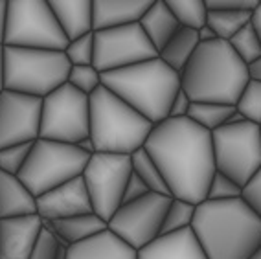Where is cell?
I'll return each mask as SVG.
<instances>
[{
	"label": "cell",
	"instance_id": "cell-1",
	"mask_svg": "<svg viewBox=\"0 0 261 259\" xmlns=\"http://www.w3.org/2000/svg\"><path fill=\"white\" fill-rule=\"evenodd\" d=\"M144 149L159 166L173 199L201 204L215 175L212 133L190 118H168L153 127Z\"/></svg>",
	"mask_w": 261,
	"mask_h": 259
},
{
	"label": "cell",
	"instance_id": "cell-2",
	"mask_svg": "<svg viewBox=\"0 0 261 259\" xmlns=\"http://www.w3.org/2000/svg\"><path fill=\"white\" fill-rule=\"evenodd\" d=\"M191 230L208 259H248L261 245V217L243 197L197 204Z\"/></svg>",
	"mask_w": 261,
	"mask_h": 259
},
{
	"label": "cell",
	"instance_id": "cell-3",
	"mask_svg": "<svg viewBox=\"0 0 261 259\" xmlns=\"http://www.w3.org/2000/svg\"><path fill=\"white\" fill-rule=\"evenodd\" d=\"M248 81L247 65L233 54L228 42L219 39L199 44L180 72V88L193 103L236 107Z\"/></svg>",
	"mask_w": 261,
	"mask_h": 259
},
{
	"label": "cell",
	"instance_id": "cell-4",
	"mask_svg": "<svg viewBox=\"0 0 261 259\" xmlns=\"http://www.w3.org/2000/svg\"><path fill=\"white\" fill-rule=\"evenodd\" d=\"M101 85L153 125L169 118V107L180 90V74L160 57L101 74Z\"/></svg>",
	"mask_w": 261,
	"mask_h": 259
},
{
	"label": "cell",
	"instance_id": "cell-5",
	"mask_svg": "<svg viewBox=\"0 0 261 259\" xmlns=\"http://www.w3.org/2000/svg\"><path fill=\"white\" fill-rule=\"evenodd\" d=\"M90 97V138L98 153L130 157L145 145L154 125L101 87Z\"/></svg>",
	"mask_w": 261,
	"mask_h": 259
},
{
	"label": "cell",
	"instance_id": "cell-6",
	"mask_svg": "<svg viewBox=\"0 0 261 259\" xmlns=\"http://www.w3.org/2000/svg\"><path fill=\"white\" fill-rule=\"evenodd\" d=\"M70 63L63 51L4 46L2 77L4 90L32 97H46L66 83Z\"/></svg>",
	"mask_w": 261,
	"mask_h": 259
},
{
	"label": "cell",
	"instance_id": "cell-7",
	"mask_svg": "<svg viewBox=\"0 0 261 259\" xmlns=\"http://www.w3.org/2000/svg\"><path fill=\"white\" fill-rule=\"evenodd\" d=\"M90 154L77 145L59 144L50 140H35L30 157L20 169L19 178L37 199L57 186L83 175Z\"/></svg>",
	"mask_w": 261,
	"mask_h": 259
},
{
	"label": "cell",
	"instance_id": "cell-8",
	"mask_svg": "<svg viewBox=\"0 0 261 259\" xmlns=\"http://www.w3.org/2000/svg\"><path fill=\"white\" fill-rule=\"evenodd\" d=\"M2 46L65 51L68 39L59 28L48 0H8Z\"/></svg>",
	"mask_w": 261,
	"mask_h": 259
},
{
	"label": "cell",
	"instance_id": "cell-9",
	"mask_svg": "<svg viewBox=\"0 0 261 259\" xmlns=\"http://www.w3.org/2000/svg\"><path fill=\"white\" fill-rule=\"evenodd\" d=\"M212 142L215 171L245 188L261 169V127L252 121L223 125L212 133Z\"/></svg>",
	"mask_w": 261,
	"mask_h": 259
},
{
	"label": "cell",
	"instance_id": "cell-10",
	"mask_svg": "<svg viewBox=\"0 0 261 259\" xmlns=\"http://www.w3.org/2000/svg\"><path fill=\"white\" fill-rule=\"evenodd\" d=\"M90 136V97L68 83L42 97L39 138L77 145Z\"/></svg>",
	"mask_w": 261,
	"mask_h": 259
},
{
	"label": "cell",
	"instance_id": "cell-11",
	"mask_svg": "<svg viewBox=\"0 0 261 259\" xmlns=\"http://www.w3.org/2000/svg\"><path fill=\"white\" fill-rule=\"evenodd\" d=\"M133 175L130 157L112 153H94L83 171L92 212L105 222L121 206L127 180Z\"/></svg>",
	"mask_w": 261,
	"mask_h": 259
},
{
	"label": "cell",
	"instance_id": "cell-12",
	"mask_svg": "<svg viewBox=\"0 0 261 259\" xmlns=\"http://www.w3.org/2000/svg\"><path fill=\"white\" fill-rule=\"evenodd\" d=\"M171 197L160 193H147L142 199L121 204L109 219L107 228L136 252L160 237L164 217Z\"/></svg>",
	"mask_w": 261,
	"mask_h": 259
},
{
	"label": "cell",
	"instance_id": "cell-13",
	"mask_svg": "<svg viewBox=\"0 0 261 259\" xmlns=\"http://www.w3.org/2000/svg\"><path fill=\"white\" fill-rule=\"evenodd\" d=\"M159 57L140 24L94 32V68L99 74Z\"/></svg>",
	"mask_w": 261,
	"mask_h": 259
},
{
	"label": "cell",
	"instance_id": "cell-14",
	"mask_svg": "<svg viewBox=\"0 0 261 259\" xmlns=\"http://www.w3.org/2000/svg\"><path fill=\"white\" fill-rule=\"evenodd\" d=\"M42 99L24 94L0 92V149L39 140Z\"/></svg>",
	"mask_w": 261,
	"mask_h": 259
},
{
	"label": "cell",
	"instance_id": "cell-15",
	"mask_svg": "<svg viewBox=\"0 0 261 259\" xmlns=\"http://www.w3.org/2000/svg\"><path fill=\"white\" fill-rule=\"evenodd\" d=\"M85 213H92V202L83 176L65 182L56 190L37 197V215L42 222L61 221Z\"/></svg>",
	"mask_w": 261,
	"mask_h": 259
},
{
	"label": "cell",
	"instance_id": "cell-16",
	"mask_svg": "<svg viewBox=\"0 0 261 259\" xmlns=\"http://www.w3.org/2000/svg\"><path fill=\"white\" fill-rule=\"evenodd\" d=\"M42 226L37 213L0 221V259H30Z\"/></svg>",
	"mask_w": 261,
	"mask_h": 259
},
{
	"label": "cell",
	"instance_id": "cell-17",
	"mask_svg": "<svg viewBox=\"0 0 261 259\" xmlns=\"http://www.w3.org/2000/svg\"><path fill=\"white\" fill-rule=\"evenodd\" d=\"M153 0H92L94 32L138 24Z\"/></svg>",
	"mask_w": 261,
	"mask_h": 259
},
{
	"label": "cell",
	"instance_id": "cell-18",
	"mask_svg": "<svg viewBox=\"0 0 261 259\" xmlns=\"http://www.w3.org/2000/svg\"><path fill=\"white\" fill-rule=\"evenodd\" d=\"M138 259H208L191 228L160 236L138 250Z\"/></svg>",
	"mask_w": 261,
	"mask_h": 259
},
{
	"label": "cell",
	"instance_id": "cell-19",
	"mask_svg": "<svg viewBox=\"0 0 261 259\" xmlns=\"http://www.w3.org/2000/svg\"><path fill=\"white\" fill-rule=\"evenodd\" d=\"M66 259H138V252L107 228L98 236L68 246Z\"/></svg>",
	"mask_w": 261,
	"mask_h": 259
},
{
	"label": "cell",
	"instance_id": "cell-20",
	"mask_svg": "<svg viewBox=\"0 0 261 259\" xmlns=\"http://www.w3.org/2000/svg\"><path fill=\"white\" fill-rule=\"evenodd\" d=\"M48 4L68 42L94 32L92 0H48Z\"/></svg>",
	"mask_w": 261,
	"mask_h": 259
},
{
	"label": "cell",
	"instance_id": "cell-21",
	"mask_svg": "<svg viewBox=\"0 0 261 259\" xmlns=\"http://www.w3.org/2000/svg\"><path fill=\"white\" fill-rule=\"evenodd\" d=\"M37 213V199L19 176L0 171V221Z\"/></svg>",
	"mask_w": 261,
	"mask_h": 259
},
{
	"label": "cell",
	"instance_id": "cell-22",
	"mask_svg": "<svg viewBox=\"0 0 261 259\" xmlns=\"http://www.w3.org/2000/svg\"><path fill=\"white\" fill-rule=\"evenodd\" d=\"M57 239L66 246L77 245L81 241H87L90 237L98 236L103 230H107V222L96 213H85V215H75V217L61 219V221L44 222Z\"/></svg>",
	"mask_w": 261,
	"mask_h": 259
},
{
	"label": "cell",
	"instance_id": "cell-23",
	"mask_svg": "<svg viewBox=\"0 0 261 259\" xmlns=\"http://www.w3.org/2000/svg\"><path fill=\"white\" fill-rule=\"evenodd\" d=\"M138 24L156 51L162 50L169 39L177 33V30L180 28L177 19L169 11L166 0H153V4L149 6V10L145 11V15Z\"/></svg>",
	"mask_w": 261,
	"mask_h": 259
},
{
	"label": "cell",
	"instance_id": "cell-24",
	"mask_svg": "<svg viewBox=\"0 0 261 259\" xmlns=\"http://www.w3.org/2000/svg\"><path fill=\"white\" fill-rule=\"evenodd\" d=\"M199 33L190 28H178L177 33L168 41V44L159 51V57L175 72L180 74L199 46Z\"/></svg>",
	"mask_w": 261,
	"mask_h": 259
},
{
	"label": "cell",
	"instance_id": "cell-25",
	"mask_svg": "<svg viewBox=\"0 0 261 259\" xmlns=\"http://www.w3.org/2000/svg\"><path fill=\"white\" fill-rule=\"evenodd\" d=\"M130 167H133V173L149 188L151 193H160L171 197V193L168 190V184L164 180L159 166L154 164V160L149 157V153L144 147L130 154Z\"/></svg>",
	"mask_w": 261,
	"mask_h": 259
},
{
	"label": "cell",
	"instance_id": "cell-26",
	"mask_svg": "<svg viewBox=\"0 0 261 259\" xmlns=\"http://www.w3.org/2000/svg\"><path fill=\"white\" fill-rule=\"evenodd\" d=\"M252 13L248 11H224V10H214L208 11V20L206 24L214 30L219 41H226L236 35L241 28L250 24Z\"/></svg>",
	"mask_w": 261,
	"mask_h": 259
},
{
	"label": "cell",
	"instance_id": "cell-27",
	"mask_svg": "<svg viewBox=\"0 0 261 259\" xmlns=\"http://www.w3.org/2000/svg\"><path fill=\"white\" fill-rule=\"evenodd\" d=\"M166 4L180 28L199 32L208 20V8L204 0H166Z\"/></svg>",
	"mask_w": 261,
	"mask_h": 259
},
{
	"label": "cell",
	"instance_id": "cell-28",
	"mask_svg": "<svg viewBox=\"0 0 261 259\" xmlns=\"http://www.w3.org/2000/svg\"><path fill=\"white\" fill-rule=\"evenodd\" d=\"M236 112L233 105H223V103H193L190 109V118L191 121H195L197 125H201L202 129L208 133H214L219 127H223L228 121L230 116Z\"/></svg>",
	"mask_w": 261,
	"mask_h": 259
},
{
	"label": "cell",
	"instance_id": "cell-29",
	"mask_svg": "<svg viewBox=\"0 0 261 259\" xmlns=\"http://www.w3.org/2000/svg\"><path fill=\"white\" fill-rule=\"evenodd\" d=\"M230 48L233 50V54L245 63V65H252L256 59L261 57V41L257 32L254 30V26L247 24L245 28L239 30L236 35L228 41Z\"/></svg>",
	"mask_w": 261,
	"mask_h": 259
},
{
	"label": "cell",
	"instance_id": "cell-30",
	"mask_svg": "<svg viewBox=\"0 0 261 259\" xmlns=\"http://www.w3.org/2000/svg\"><path fill=\"white\" fill-rule=\"evenodd\" d=\"M195 204H190L186 200L173 199L171 197V204H169L166 217H164L160 236H168V234H175V231L191 228V222H193V217H195Z\"/></svg>",
	"mask_w": 261,
	"mask_h": 259
},
{
	"label": "cell",
	"instance_id": "cell-31",
	"mask_svg": "<svg viewBox=\"0 0 261 259\" xmlns=\"http://www.w3.org/2000/svg\"><path fill=\"white\" fill-rule=\"evenodd\" d=\"M236 109L245 116L247 121H252L261 127V83L248 81L239 101L236 103Z\"/></svg>",
	"mask_w": 261,
	"mask_h": 259
},
{
	"label": "cell",
	"instance_id": "cell-32",
	"mask_svg": "<svg viewBox=\"0 0 261 259\" xmlns=\"http://www.w3.org/2000/svg\"><path fill=\"white\" fill-rule=\"evenodd\" d=\"M66 83L74 87L75 90L92 96L99 87H101V74L94 68V65L90 66H72L68 72V79Z\"/></svg>",
	"mask_w": 261,
	"mask_h": 259
},
{
	"label": "cell",
	"instance_id": "cell-33",
	"mask_svg": "<svg viewBox=\"0 0 261 259\" xmlns=\"http://www.w3.org/2000/svg\"><path fill=\"white\" fill-rule=\"evenodd\" d=\"M65 57L70 66H90L94 65V32L68 42L65 48Z\"/></svg>",
	"mask_w": 261,
	"mask_h": 259
},
{
	"label": "cell",
	"instance_id": "cell-34",
	"mask_svg": "<svg viewBox=\"0 0 261 259\" xmlns=\"http://www.w3.org/2000/svg\"><path fill=\"white\" fill-rule=\"evenodd\" d=\"M32 147H33V142L32 144H19V145L0 149V171L19 176L20 169H22L26 160H28Z\"/></svg>",
	"mask_w": 261,
	"mask_h": 259
},
{
	"label": "cell",
	"instance_id": "cell-35",
	"mask_svg": "<svg viewBox=\"0 0 261 259\" xmlns=\"http://www.w3.org/2000/svg\"><path fill=\"white\" fill-rule=\"evenodd\" d=\"M243 197V188L233 182L230 176L223 175V173L215 171L214 178H212L210 186H208V193H206V200H233Z\"/></svg>",
	"mask_w": 261,
	"mask_h": 259
},
{
	"label": "cell",
	"instance_id": "cell-36",
	"mask_svg": "<svg viewBox=\"0 0 261 259\" xmlns=\"http://www.w3.org/2000/svg\"><path fill=\"white\" fill-rule=\"evenodd\" d=\"M61 246H66V245H63L56 237V234L44 224L41 234H39L37 243H35L32 254H30V259H57Z\"/></svg>",
	"mask_w": 261,
	"mask_h": 259
},
{
	"label": "cell",
	"instance_id": "cell-37",
	"mask_svg": "<svg viewBox=\"0 0 261 259\" xmlns=\"http://www.w3.org/2000/svg\"><path fill=\"white\" fill-rule=\"evenodd\" d=\"M208 11L224 10V11H248L254 13L259 0H204Z\"/></svg>",
	"mask_w": 261,
	"mask_h": 259
},
{
	"label": "cell",
	"instance_id": "cell-38",
	"mask_svg": "<svg viewBox=\"0 0 261 259\" xmlns=\"http://www.w3.org/2000/svg\"><path fill=\"white\" fill-rule=\"evenodd\" d=\"M243 200L261 217V169L250 182L243 188Z\"/></svg>",
	"mask_w": 261,
	"mask_h": 259
},
{
	"label": "cell",
	"instance_id": "cell-39",
	"mask_svg": "<svg viewBox=\"0 0 261 259\" xmlns=\"http://www.w3.org/2000/svg\"><path fill=\"white\" fill-rule=\"evenodd\" d=\"M147 193H151L149 188L144 184V182L138 178V176L133 173L130 178L127 180V186H125V191H123V199H121V204H129V202H135V200L142 199L145 197Z\"/></svg>",
	"mask_w": 261,
	"mask_h": 259
},
{
	"label": "cell",
	"instance_id": "cell-40",
	"mask_svg": "<svg viewBox=\"0 0 261 259\" xmlns=\"http://www.w3.org/2000/svg\"><path fill=\"white\" fill-rule=\"evenodd\" d=\"M191 105H193V101H191L190 96L180 88V90L175 94V97H173V101H171V107H169V118H175V120L188 118Z\"/></svg>",
	"mask_w": 261,
	"mask_h": 259
},
{
	"label": "cell",
	"instance_id": "cell-41",
	"mask_svg": "<svg viewBox=\"0 0 261 259\" xmlns=\"http://www.w3.org/2000/svg\"><path fill=\"white\" fill-rule=\"evenodd\" d=\"M247 68H248V79L256 81V83H261V57L254 61L252 65H248Z\"/></svg>",
	"mask_w": 261,
	"mask_h": 259
},
{
	"label": "cell",
	"instance_id": "cell-42",
	"mask_svg": "<svg viewBox=\"0 0 261 259\" xmlns=\"http://www.w3.org/2000/svg\"><path fill=\"white\" fill-rule=\"evenodd\" d=\"M199 42L201 44H204V42H212V41H217V35L214 33V30L208 26V24H204L201 30H199Z\"/></svg>",
	"mask_w": 261,
	"mask_h": 259
},
{
	"label": "cell",
	"instance_id": "cell-43",
	"mask_svg": "<svg viewBox=\"0 0 261 259\" xmlns=\"http://www.w3.org/2000/svg\"><path fill=\"white\" fill-rule=\"evenodd\" d=\"M6 11H8V0H0V46H2V44H4Z\"/></svg>",
	"mask_w": 261,
	"mask_h": 259
},
{
	"label": "cell",
	"instance_id": "cell-44",
	"mask_svg": "<svg viewBox=\"0 0 261 259\" xmlns=\"http://www.w3.org/2000/svg\"><path fill=\"white\" fill-rule=\"evenodd\" d=\"M77 147H80L83 153L90 154V157H92L94 153H98V151H96V145H94V142H92V138H90V136H87V138L81 140L80 144H77Z\"/></svg>",
	"mask_w": 261,
	"mask_h": 259
},
{
	"label": "cell",
	"instance_id": "cell-45",
	"mask_svg": "<svg viewBox=\"0 0 261 259\" xmlns=\"http://www.w3.org/2000/svg\"><path fill=\"white\" fill-rule=\"evenodd\" d=\"M252 26H254V30L257 32V35H259V41H261V0H259V6H257L256 10H254V13H252Z\"/></svg>",
	"mask_w": 261,
	"mask_h": 259
},
{
	"label": "cell",
	"instance_id": "cell-46",
	"mask_svg": "<svg viewBox=\"0 0 261 259\" xmlns=\"http://www.w3.org/2000/svg\"><path fill=\"white\" fill-rule=\"evenodd\" d=\"M241 121H247V120H245V116H243L241 112H238V109H236V112L230 116L228 121H226L224 125H236V123H241Z\"/></svg>",
	"mask_w": 261,
	"mask_h": 259
},
{
	"label": "cell",
	"instance_id": "cell-47",
	"mask_svg": "<svg viewBox=\"0 0 261 259\" xmlns=\"http://www.w3.org/2000/svg\"><path fill=\"white\" fill-rule=\"evenodd\" d=\"M2 51H4V46H0V92L4 90V77H2Z\"/></svg>",
	"mask_w": 261,
	"mask_h": 259
},
{
	"label": "cell",
	"instance_id": "cell-48",
	"mask_svg": "<svg viewBox=\"0 0 261 259\" xmlns=\"http://www.w3.org/2000/svg\"><path fill=\"white\" fill-rule=\"evenodd\" d=\"M248 259H261V245L257 246V248L254 250V252H252V255Z\"/></svg>",
	"mask_w": 261,
	"mask_h": 259
}]
</instances>
